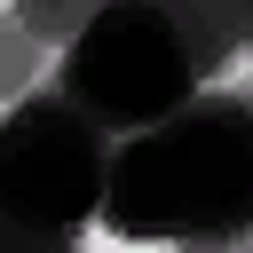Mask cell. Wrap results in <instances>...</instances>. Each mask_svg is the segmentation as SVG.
Masks as SVG:
<instances>
[{"label": "cell", "mask_w": 253, "mask_h": 253, "mask_svg": "<svg viewBox=\"0 0 253 253\" xmlns=\"http://www.w3.org/2000/svg\"><path fill=\"white\" fill-rule=\"evenodd\" d=\"M95 8H103V0H16V16H24L40 40H55V47H71V40H79V24H87Z\"/></svg>", "instance_id": "6da1fadb"}, {"label": "cell", "mask_w": 253, "mask_h": 253, "mask_svg": "<svg viewBox=\"0 0 253 253\" xmlns=\"http://www.w3.org/2000/svg\"><path fill=\"white\" fill-rule=\"evenodd\" d=\"M206 95H245V47H229V63L206 79Z\"/></svg>", "instance_id": "7a4b0ae2"}]
</instances>
